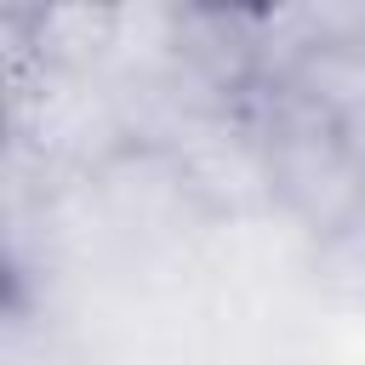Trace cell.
Listing matches in <instances>:
<instances>
[{"label": "cell", "instance_id": "1", "mask_svg": "<svg viewBox=\"0 0 365 365\" xmlns=\"http://www.w3.org/2000/svg\"><path fill=\"white\" fill-rule=\"evenodd\" d=\"M251 125L268 160L274 211L314 251L336 245L365 217V160L348 143V131L279 86H262L251 97Z\"/></svg>", "mask_w": 365, "mask_h": 365}, {"label": "cell", "instance_id": "2", "mask_svg": "<svg viewBox=\"0 0 365 365\" xmlns=\"http://www.w3.org/2000/svg\"><path fill=\"white\" fill-rule=\"evenodd\" d=\"M40 68L51 74H80V80H103L108 63L120 57V34H125V6H11Z\"/></svg>", "mask_w": 365, "mask_h": 365}]
</instances>
